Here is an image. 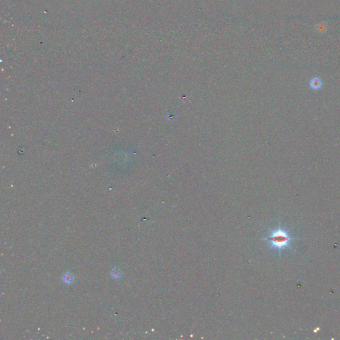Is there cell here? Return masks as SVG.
Here are the masks:
<instances>
[{"instance_id": "cell-1", "label": "cell", "mask_w": 340, "mask_h": 340, "mask_svg": "<svg viewBox=\"0 0 340 340\" xmlns=\"http://www.w3.org/2000/svg\"><path fill=\"white\" fill-rule=\"evenodd\" d=\"M259 240L269 241L270 245L269 249H277L280 254L281 250L290 248L291 242L296 240V239L292 238L286 230L282 228L279 225L277 229L271 231L269 236Z\"/></svg>"}, {"instance_id": "cell-2", "label": "cell", "mask_w": 340, "mask_h": 340, "mask_svg": "<svg viewBox=\"0 0 340 340\" xmlns=\"http://www.w3.org/2000/svg\"><path fill=\"white\" fill-rule=\"evenodd\" d=\"M74 280V276L73 274L70 272H67L65 273L63 276V281L65 284H71L73 282Z\"/></svg>"}, {"instance_id": "cell-3", "label": "cell", "mask_w": 340, "mask_h": 340, "mask_svg": "<svg viewBox=\"0 0 340 340\" xmlns=\"http://www.w3.org/2000/svg\"><path fill=\"white\" fill-rule=\"evenodd\" d=\"M122 276V271L119 268L114 267L111 270V276L114 279H118Z\"/></svg>"}]
</instances>
